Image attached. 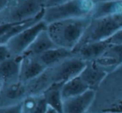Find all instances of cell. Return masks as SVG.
I'll list each match as a JSON object with an SVG mask.
<instances>
[{
	"mask_svg": "<svg viewBox=\"0 0 122 113\" xmlns=\"http://www.w3.org/2000/svg\"><path fill=\"white\" fill-rule=\"evenodd\" d=\"M2 86H3V83H2V82H1V81H0V89H1Z\"/></svg>",
	"mask_w": 122,
	"mask_h": 113,
	"instance_id": "29",
	"label": "cell"
},
{
	"mask_svg": "<svg viewBox=\"0 0 122 113\" xmlns=\"http://www.w3.org/2000/svg\"><path fill=\"white\" fill-rule=\"evenodd\" d=\"M45 113H61V112H57V111L55 110V109H53V108H51V107H48V108H47V112H46Z\"/></svg>",
	"mask_w": 122,
	"mask_h": 113,
	"instance_id": "27",
	"label": "cell"
},
{
	"mask_svg": "<svg viewBox=\"0 0 122 113\" xmlns=\"http://www.w3.org/2000/svg\"><path fill=\"white\" fill-rule=\"evenodd\" d=\"M87 90H90L85 82L79 75L66 81L62 85V97L63 99L72 97L84 93Z\"/></svg>",
	"mask_w": 122,
	"mask_h": 113,
	"instance_id": "20",
	"label": "cell"
},
{
	"mask_svg": "<svg viewBox=\"0 0 122 113\" xmlns=\"http://www.w3.org/2000/svg\"><path fill=\"white\" fill-rule=\"evenodd\" d=\"M95 3L94 0H70L56 6L45 8L42 20L50 24L60 20L91 16Z\"/></svg>",
	"mask_w": 122,
	"mask_h": 113,
	"instance_id": "6",
	"label": "cell"
},
{
	"mask_svg": "<svg viewBox=\"0 0 122 113\" xmlns=\"http://www.w3.org/2000/svg\"><path fill=\"white\" fill-rule=\"evenodd\" d=\"M62 85L63 83L53 84L42 93L47 106L61 113H62L64 102L62 97Z\"/></svg>",
	"mask_w": 122,
	"mask_h": 113,
	"instance_id": "18",
	"label": "cell"
},
{
	"mask_svg": "<svg viewBox=\"0 0 122 113\" xmlns=\"http://www.w3.org/2000/svg\"><path fill=\"white\" fill-rule=\"evenodd\" d=\"M97 92L87 90L84 93L64 99L62 113H87L96 97Z\"/></svg>",
	"mask_w": 122,
	"mask_h": 113,
	"instance_id": "9",
	"label": "cell"
},
{
	"mask_svg": "<svg viewBox=\"0 0 122 113\" xmlns=\"http://www.w3.org/2000/svg\"><path fill=\"white\" fill-rule=\"evenodd\" d=\"M28 96L26 84L21 81L3 84L0 89V108L18 106Z\"/></svg>",
	"mask_w": 122,
	"mask_h": 113,
	"instance_id": "8",
	"label": "cell"
},
{
	"mask_svg": "<svg viewBox=\"0 0 122 113\" xmlns=\"http://www.w3.org/2000/svg\"><path fill=\"white\" fill-rule=\"evenodd\" d=\"M46 67L35 56H22L20 65V76L21 82L27 83L31 80L36 78L41 74Z\"/></svg>",
	"mask_w": 122,
	"mask_h": 113,
	"instance_id": "13",
	"label": "cell"
},
{
	"mask_svg": "<svg viewBox=\"0 0 122 113\" xmlns=\"http://www.w3.org/2000/svg\"><path fill=\"white\" fill-rule=\"evenodd\" d=\"M108 73L97 65L95 61L86 62L79 76L85 82L90 90L97 92Z\"/></svg>",
	"mask_w": 122,
	"mask_h": 113,
	"instance_id": "12",
	"label": "cell"
},
{
	"mask_svg": "<svg viewBox=\"0 0 122 113\" xmlns=\"http://www.w3.org/2000/svg\"><path fill=\"white\" fill-rule=\"evenodd\" d=\"M108 41L111 45L122 44V28L120 31H118L115 35H113Z\"/></svg>",
	"mask_w": 122,
	"mask_h": 113,
	"instance_id": "22",
	"label": "cell"
},
{
	"mask_svg": "<svg viewBox=\"0 0 122 113\" xmlns=\"http://www.w3.org/2000/svg\"><path fill=\"white\" fill-rule=\"evenodd\" d=\"M92 17L70 18L47 24V30L57 47L72 50L81 39Z\"/></svg>",
	"mask_w": 122,
	"mask_h": 113,
	"instance_id": "3",
	"label": "cell"
},
{
	"mask_svg": "<svg viewBox=\"0 0 122 113\" xmlns=\"http://www.w3.org/2000/svg\"><path fill=\"white\" fill-rule=\"evenodd\" d=\"M21 60L22 56H13L0 64V81L3 84L20 81Z\"/></svg>",
	"mask_w": 122,
	"mask_h": 113,
	"instance_id": "14",
	"label": "cell"
},
{
	"mask_svg": "<svg viewBox=\"0 0 122 113\" xmlns=\"http://www.w3.org/2000/svg\"><path fill=\"white\" fill-rule=\"evenodd\" d=\"M114 112H122V65L107 74L87 113Z\"/></svg>",
	"mask_w": 122,
	"mask_h": 113,
	"instance_id": "2",
	"label": "cell"
},
{
	"mask_svg": "<svg viewBox=\"0 0 122 113\" xmlns=\"http://www.w3.org/2000/svg\"><path fill=\"white\" fill-rule=\"evenodd\" d=\"M68 1H70V0H44V7L49 8V7L56 6V5L61 4V3Z\"/></svg>",
	"mask_w": 122,
	"mask_h": 113,
	"instance_id": "24",
	"label": "cell"
},
{
	"mask_svg": "<svg viewBox=\"0 0 122 113\" xmlns=\"http://www.w3.org/2000/svg\"><path fill=\"white\" fill-rule=\"evenodd\" d=\"M21 105V104H20ZM20 105L15 106L11 107H4L0 108V113H21V107Z\"/></svg>",
	"mask_w": 122,
	"mask_h": 113,
	"instance_id": "23",
	"label": "cell"
},
{
	"mask_svg": "<svg viewBox=\"0 0 122 113\" xmlns=\"http://www.w3.org/2000/svg\"><path fill=\"white\" fill-rule=\"evenodd\" d=\"M95 62L107 73L116 70L122 65V44L111 45Z\"/></svg>",
	"mask_w": 122,
	"mask_h": 113,
	"instance_id": "11",
	"label": "cell"
},
{
	"mask_svg": "<svg viewBox=\"0 0 122 113\" xmlns=\"http://www.w3.org/2000/svg\"><path fill=\"white\" fill-rule=\"evenodd\" d=\"M9 0H0V13L2 12V10L5 8V6L7 5V3H8Z\"/></svg>",
	"mask_w": 122,
	"mask_h": 113,
	"instance_id": "26",
	"label": "cell"
},
{
	"mask_svg": "<svg viewBox=\"0 0 122 113\" xmlns=\"http://www.w3.org/2000/svg\"><path fill=\"white\" fill-rule=\"evenodd\" d=\"M55 47H57L56 44L53 42L50 36L47 28L40 32L35 38V40L32 41L30 46L27 49L25 53L23 54L26 56H38L42 54V53L53 49Z\"/></svg>",
	"mask_w": 122,
	"mask_h": 113,
	"instance_id": "15",
	"label": "cell"
},
{
	"mask_svg": "<svg viewBox=\"0 0 122 113\" xmlns=\"http://www.w3.org/2000/svg\"><path fill=\"white\" fill-rule=\"evenodd\" d=\"M72 51L61 47H55L38 56H36L46 68L52 66L72 56Z\"/></svg>",
	"mask_w": 122,
	"mask_h": 113,
	"instance_id": "17",
	"label": "cell"
},
{
	"mask_svg": "<svg viewBox=\"0 0 122 113\" xmlns=\"http://www.w3.org/2000/svg\"><path fill=\"white\" fill-rule=\"evenodd\" d=\"M94 1H96V2H97V1H99V0H94Z\"/></svg>",
	"mask_w": 122,
	"mask_h": 113,
	"instance_id": "31",
	"label": "cell"
},
{
	"mask_svg": "<svg viewBox=\"0 0 122 113\" xmlns=\"http://www.w3.org/2000/svg\"><path fill=\"white\" fill-rule=\"evenodd\" d=\"M47 27V24L43 20H41L12 37L6 45L10 50L13 56H23L37 35Z\"/></svg>",
	"mask_w": 122,
	"mask_h": 113,
	"instance_id": "7",
	"label": "cell"
},
{
	"mask_svg": "<svg viewBox=\"0 0 122 113\" xmlns=\"http://www.w3.org/2000/svg\"><path fill=\"white\" fill-rule=\"evenodd\" d=\"M121 28L122 13L99 18H92L81 39L75 48L92 42L109 40Z\"/></svg>",
	"mask_w": 122,
	"mask_h": 113,
	"instance_id": "5",
	"label": "cell"
},
{
	"mask_svg": "<svg viewBox=\"0 0 122 113\" xmlns=\"http://www.w3.org/2000/svg\"><path fill=\"white\" fill-rule=\"evenodd\" d=\"M122 13V0L120 1H97L91 13L92 18H99L106 16Z\"/></svg>",
	"mask_w": 122,
	"mask_h": 113,
	"instance_id": "16",
	"label": "cell"
},
{
	"mask_svg": "<svg viewBox=\"0 0 122 113\" xmlns=\"http://www.w3.org/2000/svg\"><path fill=\"white\" fill-rule=\"evenodd\" d=\"M111 45V44L108 40L101 41L92 42L79 46L71 51L74 56L78 57L85 62L95 61L106 52Z\"/></svg>",
	"mask_w": 122,
	"mask_h": 113,
	"instance_id": "10",
	"label": "cell"
},
{
	"mask_svg": "<svg viewBox=\"0 0 122 113\" xmlns=\"http://www.w3.org/2000/svg\"><path fill=\"white\" fill-rule=\"evenodd\" d=\"M13 57L10 50L6 44H0V64L6 61L7 59Z\"/></svg>",
	"mask_w": 122,
	"mask_h": 113,
	"instance_id": "21",
	"label": "cell"
},
{
	"mask_svg": "<svg viewBox=\"0 0 122 113\" xmlns=\"http://www.w3.org/2000/svg\"><path fill=\"white\" fill-rule=\"evenodd\" d=\"M13 24H0V39L6 34Z\"/></svg>",
	"mask_w": 122,
	"mask_h": 113,
	"instance_id": "25",
	"label": "cell"
},
{
	"mask_svg": "<svg viewBox=\"0 0 122 113\" xmlns=\"http://www.w3.org/2000/svg\"><path fill=\"white\" fill-rule=\"evenodd\" d=\"M44 0H9L0 13V24L24 23L40 16Z\"/></svg>",
	"mask_w": 122,
	"mask_h": 113,
	"instance_id": "4",
	"label": "cell"
},
{
	"mask_svg": "<svg viewBox=\"0 0 122 113\" xmlns=\"http://www.w3.org/2000/svg\"><path fill=\"white\" fill-rule=\"evenodd\" d=\"M20 107L21 113H45L48 106L42 94H32L26 97Z\"/></svg>",
	"mask_w": 122,
	"mask_h": 113,
	"instance_id": "19",
	"label": "cell"
},
{
	"mask_svg": "<svg viewBox=\"0 0 122 113\" xmlns=\"http://www.w3.org/2000/svg\"><path fill=\"white\" fill-rule=\"evenodd\" d=\"M86 62L76 56H71L46 69L36 78L25 83L28 95L42 94L50 86L64 83L80 74Z\"/></svg>",
	"mask_w": 122,
	"mask_h": 113,
	"instance_id": "1",
	"label": "cell"
},
{
	"mask_svg": "<svg viewBox=\"0 0 122 113\" xmlns=\"http://www.w3.org/2000/svg\"><path fill=\"white\" fill-rule=\"evenodd\" d=\"M101 1H120V0H101Z\"/></svg>",
	"mask_w": 122,
	"mask_h": 113,
	"instance_id": "28",
	"label": "cell"
},
{
	"mask_svg": "<svg viewBox=\"0 0 122 113\" xmlns=\"http://www.w3.org/2000/svg\"><path fill=\"white\" fill-rule=\"evenodd\" d=\"M114 113H122V112H114Z\"/></svg>",
	"mask_w": 122,
	"mask_h": 113,
	"instance_id": "30",
	"label": "cell"
}]
</instances>
